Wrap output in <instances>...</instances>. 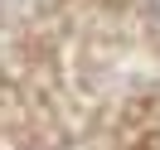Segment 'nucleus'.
<instances>
[{
    "mask_svg": "<svg viewBox=\"0 0 160 150\" xmlns=\"http://www.w3.org/2000/svg\"><path fill=\"white\" fill-rule=\"evenodd\" d=\"M150 15H155V20H160V0H150Z\"/></svg>",
    "mask_w": 160,
    "mask_h": 150,
    "instance_id": "nucleus-1",
    "label": "nucleus"
}]
</instances>
